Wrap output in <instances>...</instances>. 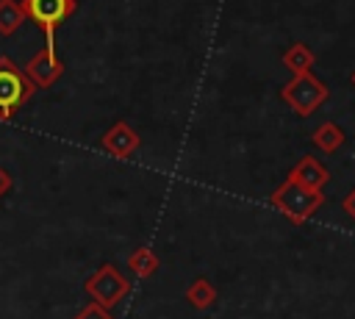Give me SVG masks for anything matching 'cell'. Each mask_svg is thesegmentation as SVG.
<instances>
[{
	"label": "cell",
	"mask_w": 355,
	"mask_h": 319,
	"mask_svg": "<svg viewBox=\"0 0 355 319\" xmlns=\"http://www.w3.org/2000/svg\"><path fill=\"white\" fill-rule=\"evenodd\" d=\"M280 61H283V67H286L291 75H297V72H311V67L316 64V53H313L305 42H294V44L286 47V53L280 55Z\"/></svg>",
	"instance_id": "9c48e42d"
},
{
	"label": "cell",
	"mask_w": 355,
	"mask_h": 319,
	"mask_svg": "<svg viewBox=\"0 0 355 319\" xmlns=\"http://www.w3.org/2000/svg\"><path fill=\"white\" fill-rule=\"evenodd\" d=\"M139 144H141V139H139L136 128H133L130 122H125V119H116V122L103 133V139H100V147H103L111 158H119V161L130 158V155L139 150Z\"/></svg>",
	"instance_id": "52a82bcc"
},
{
	"label": "cell",
	"mask_w": 355,
	"mask_h": 319,
	"mask_svg": "<svg viewBox=\"0 0 355 319\" xmlns=\"http://www.w3.org/2000/svg\"><path fill=\"white\" fill-rule=\"evenodd\" d=\"M344 141H347V136H344V130L336 125V122H322L313 133H311V144L316 147V150H322V153H338L341 147H344Z\"/></svg>",
	"instance_id": "30bf717a"
},
{
	"label": "cell",
	"mask_w": 355,
	"mask_h": 319,
	"mask_svg": "<svg viewBox=\"0 0 355 319\" xmlns=\"http://www.w3.org/2000/svg\"><path fill=\"white\" fill-rule=\"evenodd\" d=\"M341 208H344V214H347V216L355 222V186H352V189L344 194V200H341Z\"/></svg>",
	"instance_id": "9a60e30c"
},
{
	"label": "cell",
	"mask_w": 355,
	"mask_h": 319,
	"mask_svg": "<svg viewBox=\"0 0 355 319\" xmlns=\"http://www.w3.org/2000/svg\"><path fill=\"white\" fill-rule=\"evenodd\" d=\"M22 72L28 75V80L33 83V89H50L61 80L64 75V64L55 55V42H44V47L22 67Z\"/></svg>",
	"instance_id": "8992f818"
},
{
	"label": "cell",
	"mask_w": 355,
	"mask_h": 319,
	"mask_svg": "<svg viewBox=\"0 0 355 319\" xmlns=\"http://www.w3.org/2000/svg\"><path fill=\"white\" fill-rule=\"evenodd\" d=\"M288 180H294V183H300V186H308V189L322 191V189H324V183L330 180V172H327V166H324L319 158H313V155H302V158L291 166Z\"/></svg>",
	"instance_id": "ba28073f"
},
{
	"label": "cell",
	"mask_w": 355,
	"mask_h": 319,
	"mask_svg": "<svg viewBox=\"0 0 355 319\" xmlns=\"http://www.w3.org/2000/svg\"><path fill=\"white\" fill-rule=\"evenodd\" d=\"M11 186H14V180H11V175H8V172H6L3 166H0V200H3V197H6L8 191H11Z\"/></svg>",
	"instance_id": "2e32d148"
},
{
	"label": "cell",
	"mask_w": 355,
	"mask_h": 319,
	"mask_svg": "<svg viewBox=\"0 0 355 319\" xmlns=\"http://www.w3.org/2000/svg\"><path fill=\"white\" fill-rule=\"evenodd\" d=\"M25 14L19 0H0V36H11L22 28Z\"/></svg>",
	"instance_id": "4fadbf2b"
},
{
	"label": "cell",
	"mask_w": 355,
	"mask_h": 319,
	"mask_svg": "<svg viewBox=\"0 0 355 319\" xmlns=\"http://www.w3.org/2000/svg\"><path fill=\"white\" fill-rule=\"evenodd\" d=\"M83 291L92 297V302L103 305V308H114L128 291H130V280L114 266V264H100L86 280H83Z\"/></svg>",
	"instance_id": "277c9868"
},
{
	"label": "cell",
	"mask_w": 355,
	"mask_h": 319,
	"mask_svg": "<svg viewBox=\"0 0 355 319\" xmlns=\"http://www.w3.org/2000/svg\"><path fill=\"white\" fill-rule=\"evenodd\" d=\"M25 19L42 28L44 42H55V31L75 14L78 0H19Z\"/></svg>",
	"instance_id": "5b68a950"
},
{
	"label": "cell",
	"mask_w": 355,
	"mask_h": 319,
	"mask_svg": "<svg viewBox=\"0 0 355 319\" xmlns=\"http://www.w3.org/2000/svg\"><path fill=\"white\" fill-rule=\"evenodd\" d=\"M269 202L294 225H302L305 219H311L322 205H324V191H316V189H308V186H300L294 180H283L272 194H269Z\"/></svg>",
	"instance_id": "6da1fadb"
},
{
	"label": "cell",
	"mask_w": 355,
	"mask_h": 319,
	"mask_svg": "<svg viewBox=\"0 0 355 319\" xmlns=\"http://www.w3.org/2000/svg\"><path fill=\"white\" fill-rule=\"evenodd\" d=\"M327 97H330V89L313 72H297L280 89V100L300 117H311L322 103H327Z\"/></svg>",
	"instance_id": "3957f363"
},
{
	"label": "cell",
	"mask_w": 355,
	"mask_h": 319,
	"mask_svg": "<svg viewBox=\"0 0 355 319\" xmlns=\"http://www.w3.org/2000/svg\"><path fill=\"white\" fill-rule=\"evenodd\" d=\"M183 297H186V302H189L191 308L205 311V308H211V305L216 302V286H214L208 277L200 275V277H194V280L186 286Z\"/></svg>",
	"instance_id": "8fae6325"
},
{
	"label": "cell",
	"mask_w": 355,
	"mask_h": 319,
	"mask_svg": "<svg viewBox=\"0 0 355 319\" xmlns=\"http://www.w3.org/2000/svg\"><path fill=\"white\" fill-rule=\"evenodd\" d=\"M33 83L8 55H0V122H11L17 111L33 97Z\"/></svg>",
	"instance_id": "7a4b0ae2"
},
{
	"label": "cell",
	"mask_w": 355,
	"mask_h": 319,
	"mask_svg": "<svg viewBox=\"0 0 355 319\" xmlns=\"http://www.w3.org/2000/svg\"><path fill=\"white\" fill-rule=\"evenodd\" d=\"M72 319H114V316H111L108 308H103V305H97V302H89V305H83Z\"/></svg>",
	"instance_id": "5bb4252c"
},
{
	"label": "cell",
	"mask_w": 355,
	"mask_h": 319,
	"mask_svg": "<svg viewBox=\"0 0 355 319\" xmlns=\"http://www.w3.org/2000/svg\"><path fill=\"white\" fill-rule=\"evenodd\" d=\"M161 266V258L150 250V247H136L130 255H128V269L136 275V277H153Z\"/></svg>",
	"instance_id": "7c38bea8"
},
{
	"label": "cell",
	"mask_w": 355,
	"mask_h": 319,
	"mask_svg": "<svg viewBox=\"0 0 355 319\" xmlns=\"http://www.w3.org/2000/svg\"><path fill=\"white\" fill-rule=\"evenodd\" d=\"M352 86H355V72H352Z\"/></svg>",
	"instance_id": "e0dca14e"
}]
</instances>
